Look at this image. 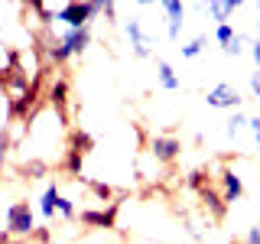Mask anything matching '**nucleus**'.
Listing matches in <instances>:
<instances>
[{"label":"nucleus","instance_id":"bb28decb","mask_svg":"<svg viewBox=\"0 0 260 244\" xmlns=\"http://www.w3.org/2000/svg\"><path fill=\"white\" fill-rule=\"evenodd\" d=\"M0 244H10V234L7 231H0Z\"/></svg>","mask_w":260,"mask_h":244},{"label":"nucleus","instance_id":"9b49d317","mask_svg":"<svg viewBox=\"0 0 260 244\" xmlns=\"http://www.w3.org/2000/svg\"><path fill=\"white\" fill-rule=\"evenodd\" d=\"M156 85L162 92H179V88H182V78H179V72L173 69V62L156 59Z\"/></svg>","mask_w":260,"mask_h":244},{"label":"nucleus","instance_id":"7ed1b4c3","mask_svg":"<svg viewBox=\"0 0 260 244\" xmlns=\"http://www.w3.org/2000/svg\"><path fill=\"white\" fill-rule=\"evenodd\" d=\"M98 16H101V4H59L55 23H62V29H85Z\"/></svg>","mask_w":260,"mask_h":244},{"label":"nucleus","instance_id":"1a4fd4ad","mask_svg":"<svg viewBox=\"0 0 260 244\" xmlns=\"http://www.w3.org/2000/svg\"><path fill=\"white\" fill-rule=\"evenodd\" d=\"M218 182H221V199L228 205H234V202L244 199V179L234 166H221L218 169Z\"/></svg>","mask_w":260,"mask_h":244},{"label":"nucleus","instance_id":"b1692460","mask_svg":"<svg viewBox=\"0 0 260 244\" xmlns=\"http://www.w3.org/2000/svg\"><path fill=\"white\" fill-rule=\"evenodd\" d=\"M244 244H260V225H250V231L244 234Z\"/></svg>","mask_w":260,"mask_h":244},{"label":"nucleus","instance_id":"aec40b11","mask_svg":"<svg viewBox=\"0 0 260 244\" xmlns=\"http://www.w3.org/2000/svg\"><path fill=\"white\" fill-rule=\"evenodd\" d=\"M10 150H13L10 130H7V127H0V166H4V163H7V157H10Z\"/></svg>","mask_w":260,"mask_h":244},{"label":"nucleus","instance_id":"6ab92c4d","mask_svg":"<svg viewBox=\"0 0 260 244\" xmlns=\"http://www.w3.org/2000/svg\"><path fill=\"white\" fill-rule=\"evenodd\" d=\"M247 43H250V39H247V36H244V33L238 29V36H234V43L224 49V55H234V59H238V55H244V49H247Z\"/></svg>","mask_w":260,"mask_h":244},{"label":"nucleus","instance_id":"2eb2a0df","mask_svg":"<svg viewBox=\"0 0 260 244\" xmlns=\"http://www.w3.org/2000/svg\"><path fill=\"white\" fill-rule=\"evenodd\" d=\"M234 36H238L234 23H218V26L211 29V43H215V46H221V49L231 46V43H234Z\"/></svg>","mask_w":260,"mask_h":244},{"label":"nucleus","instance_id":"f03ea898","mask_svg":"<svg viewBox=\"0 0 260 244\" xmlns=\"http://www.w3.org/2000/svg\"><path fill=\"white\" fill-rule=\"evenodd\" d=\"M4 231L10 234V238H32L36 234V208L29 205L26 199H20V202H10L4 211Z\"/></svg>","mask_w":260,"mask_h":244},{"label":"nucleus","instance_id":"ddd939ff","mask_svg":"<svg viewBox=\"0 0 260 244\" xmlns=\"http://www.w3.org/2000/svg\"><path fill=\"white\" fill-rule=\"evenodd\" d=\"M202 205L208 208L211 218H224V211H228V202L221 199V192H215L211 186H205V189H202Z\"/></svg>","mask_w":260,"mask_h":244},{"label":"nucleus","instance_id":"f257e3e1","mask_svg":"<svg viewBox=\"0 0 260 244\" xmlns=\"http://www.w3.org/2000/svg\"><path fill=\"white\" fill-rule=\"evenodd\" d=\"M91 43H94L91 26H85V29H62V33H55L52 26H49V29H43V36H39V52H43L46 62L65 65V62L78 59V55H85L88 49H91Z\"/></svg>","mask_w":260,"mask_h":244},{"label":"nucleus","instance_id":"f8f14e48","mask_svg":"<svg viewBox=\"0 0 260 244\" xmlns=\"http://www.w3.org/2000/svg\"><path fill=\"white\" fill-rule=\"evenodd\" d=\"M78 218L88 228H114V205L111 208H85V211H78Z\"/></svg>","mask_w":260,"mask_h":244},{"label":"nucleus","instance_id":"a211bd4d","mask_svg":"<svg viewBox=\"0 0 260 244\" xmlns=\"http://www.w3.org/2000/svg\"><path fill=\"white\" fill-rule=\"evenodd\" d=\"M59 218H62V222H75V218H78V202L69 199V195H62V199H59Z\"/></svg>","mask_w":260,"mask_h":244},{"label":"nucleus","instance_id":"a878e982","mask_svg":"<svg viewBox=\"0 0 260 244\" xmlns=\"http://www.w3.org/2000/svg\"><path fill=\"white\" fill-rule=\"evenodd\" d=\"M254 29H257V39H260V4H257V20H254Z\"/></svg>","mask_w":260,"mask_h":244},{"label":"nucleus","instance_id":"412c9836","mask_svg":"<svg viewBox=\"0 0 260 244\" xmlns=\"http://www.w3.org/2000/svg\"><path fill=\"white\" fill-rule=\"evenodd\" d=\"M117 10H120V4H114V0L101 4V16H104V23H117Z\"/></svg>","mask_w":260,"mask_h":244},{"label":"nucleus","instance_id":"39448f33","mask_svg":"<svg viewBox=\"0 0 260 244\" xmlns=\"http://www.w3.org/2000/svg\"><path fill=\"white\" fill-rule=\"evenodd\" d=\"M241 92L238 85H231V81H218V85H211L205 92V104L215 111H241Z\"/></svg>","mask_w":260,"mask_h":244},{"label":"nucleus","instance_id":"f3484780","mask_svg":"<svg viewBox=\"0 0 260 244\" xmlns=\"http://www.w3.org/2000/svg\"><path fill=\"white\" fill-rule=\"evenodd\" d=\"M65 98H69V81L59 75V78L52 81V88H49V101H52V108H59V111H62Z\"/></svg>","mask_w":260,"mask_h":244},{"label":"nucleus","instance_id":"393cba45","mask_svg":"<svg viewBox=\"0 0 260 244\" xmlns=\"http://www.w3.org/2000/svg\"><path fill=\"white\" fill-rule=\"evenodd\" d=\"M32 238H36L39 244H49V241H52V234H49V228H46V225H39V228H36V234H32Z\"/></svg>","mask_w":260,"mask_h":244},{"label":"nucleus","instance_id":"20e7f679","mask_svg":"<svg viewBox=\"0 0 260 244\" xmlns=\"http://www.w3.org/2000/svg\"><path fill=\"white\" fill-rule=\"evenodd\" d=\"M124 36H127V43H130V52L137 55V59H150L153 55V36L143 29V20L140 16H127L124 20Z\"/></svg>","mask_w":260,"mask_h":244},{"label":"nucleus","instance_id":"5701e85b","mask_svg":"<svg viewBox=\"0 0 260 244\" xmlns=\"http://www.w3.org/2000/svg\"><path fill=\"white\" fill-rule=\"evenodd\" d=\"M247 52H250V59H254V65H257V72H260V39H250Z\"/></svg>","mask_w":260,"mask_h":244},{"label":"nucleus","instance_id":"423d86ee","mask_svg":"<svg viewBox=\"0 0 260 244\" xmlns=\"http://www.w3.org/2000/svg\"><path fill=\"white\" fill-rule=\"evenodd\" d=\"M146 153H150L156 163H176L182 157V140H179L176 134H156V137H150Z\"/></svg>","mask_w":260,"mask_h":244},{"label":"nucleus","instance_id":"4be33fe9","mask_svg":"<svg viewBox=\"0 0 260 244\" xmlns=\"http://www.w3.org/2000/svg\"><path fill=\"white\" fill-rule=\"evenodd\" d=\"M247 85H250V95H254V101L260 104V72H250Z\"/></svg>","mask_w":260,"mask_h":244},{"label":"nucleus","instance_id":"4468645a","mask_svg":"<svg viewBox=\"0 0 260 244\" xmlns=\"http://www.w3.org/2000/svg\"><path fill=\"white\" fill-rule=\"evenodd\" d=\"M205 49H208V33H199V36H192L189 43L179 46V55H182V59H199Z\"/></svg>","mask_w":260,"mask_h":244},{"label":"nucleus","instance_id":"0eeeda50","mask_svg":"<svg viewBox=\"0 0 260 244\" xmlns=\"http://www.w3.org/2000/svg\"><path fill=\"white\" fill-rule=\"evenodd\" d=\"M159 10H162V16H166V39H169V43H176V39L182 36V26H185V13H189V7H185L182 0H162Z\"/></svg>","mask_w":260,"mask_h":244},{"label":"nucleus","instance_id":"dca6fc26","mask_svg":"<svg viewBox=\"0 0 260 244\" xmlns=\"http://www.w3.org/2000/svg\"><path fill=\"white\" fill-rule=\"evenodd\" d=\"M247 117H250V114H244V111H231V114H228V120H224V134L228 137H238L241 130H247Z\"/></svg>","mask_w":260,"mask_h":244},{"label":"nucleus","instance_id":"9d476101","mask_svg":"<svg viewBox=\"0 0 260 244\" xmlns=\"http://www.w3.org/2000/svg\"><path fill=\"white\" fill-rule=\"evenodd\" d=\"M241 7H244V0H208V4H202V10H205L218 26V23H231V16L238 13Z\"/></svg>","mask_w":260,"mask_h":244},{"label":"nucleus","instance_id":"6e6552de","mask_svg":"<svg viewBox=\"0 0 260 244\" xmlns=\"http://www.w3.org/2000/svg\"><path fill=\"white\" fill-rule=\"evenodd\" d=\"M59 199H62V189H59V182L55 179H49V182L43 186V192H39V199H36V215L43 218V222H52V218H59Z\"/></svg>","mask_w":260,"mask_h":244}]
</instances>
